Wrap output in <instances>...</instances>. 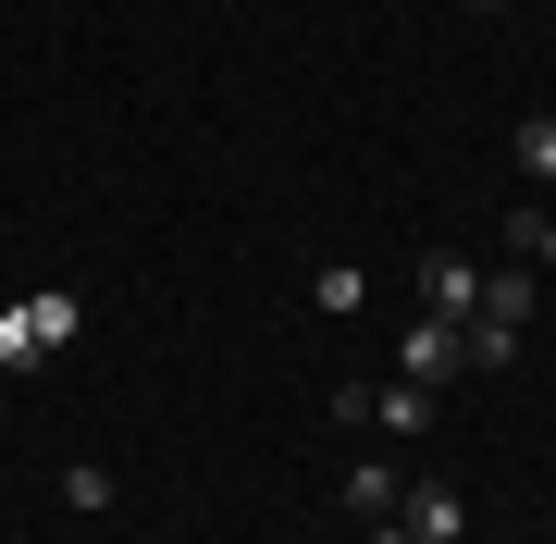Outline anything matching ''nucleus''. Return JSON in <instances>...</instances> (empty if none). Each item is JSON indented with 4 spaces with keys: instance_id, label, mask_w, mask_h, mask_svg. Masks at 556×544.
I'll return each mask as SVG.
<instances>
[{
    "instance_id": "obj_8",
    "label": "nucleus",
    "mask_w": 556,
    "mask_h": 544,
    "mask_svg": "<svg viewBox=\"0 0 556 544\" xmlns=\"http://www.w3.org/2000/svg\"><path fill=\"white\" fill-rule=\"evenodd\" d=\"M482 322H532V273H482Z\"/></svg>"
},
{
    "instance_id": "obj_9",
    "label": "nucleus",
    "mask_w": 556,
    "mask_h": 544,
    "mask_svg": "<svg viewBox=\"0 0 556 544\" xmlns=\"http://www.w3.org/2000/svg\"><path fill=\"white\" fill-rule=\"evenodd\" d=\"M346 507H358V520H396V470H383V458L346 470Z\"/></svg>"
},
{
    "instance_id": "obj_3",
    "label": "nucleus",
    "mask_w": 556,
    "mask_h": 544,
    "mask_svg": "<svg viewBox=\"0 0 556 544\" xmlns=\"http://www.w3.org/2000/svg\"><path fill=\"white\" fill-rule=\"evenodd\" d=\"M358 421H383V433H433V383H383V396H358Z\"/></svg>"
},
{
    "instance_id": "obj_10",
    "label": "nucleus",
    "mask_w": 556,
    "mask_h": 544,
    "mask_svg": "<svg viewBox=\"0 0 556 544\" xmlns=\"http://www.w3.org/2000/svg\"><path fill=\"white\" fill-rule=\"evenodd\" d=\"M25 359H50V346H38V322H25V298H13L0 309V371H25Z\"/></svg>"
},
{
    "instance_id": "obj_12",
    "label": "nucleus",
    "mask_w": 556,
    "mask_h": 544,
    "mask_svg": "<svg viewBox=\"0 0 556 544\" xmlns=\"http://www.w3.org/2000/svg\"><path fill=\"white\" fill-rule=\"evenodd\" d=\"M482 13H519V0H482Z\"/></svg>"
},
{
    "instance_id": "obj_6",
    "label": "nucleus",
    "mask_w": 556,
    "mask_h": 544,
    "mask_svg": "<svg viewBox=\"0 0 556 544\" xmlns=\"http://www.w3.org/2000/svg\"><path fill=\"white\" fill-rule=\"evenodd\" d=\"M519 359V322H482V309H470V322H457V371H507Z\"/></svg>"
},
{
    "instance_id": "obj_7",
    "label": "nucleus",
    "mask_w": 556,
    "mask_h": 544,
    "mask_svg": "<svg viewBox=\"0 0 556 544\" xmlns=\"http://www.w3.org/2000/svg\"><path fill=\"white\" fill-rule=\"evenodd\" d=\"M507 162H519V174H544V186H556V112H519V137H507Z\"/></svg>"
},
{
    "instance_id": "obj_4",
    "label": "nucleus",
    "mask_w": 556,
    "mask_h": 544,
    "mask_svg": "<svg viewBox=\"0 0 556 544\" xmlns=\"http://www.w3.org/2000/svg\"><path fill=\"white\" fill-rule=\"evenodd\" d=\"M396 359H408V383H445V371H457V322H433V309H420Z\"/></svg>"
},
{
    "instance_id": "obj_2",
    "label": "nucleus",
    "mask_w": 556,
    "mask_h": 544,
    "mask_svg": "<svg viewBox=\"0 0 556 544\" xmlns=\"http://www.w3.org/2000/svg\"><path fill=\"white\" fill-rule=\"evenodd\" d=\"M396 532L408 544H470V507H457L445 483H420V495H396Z\"/></svg>"
},
{
    "instance_id": "obj_11",
    "label": "nucleus",
    "mask_w": 556,
    "mask_h": 544,
    "mask_svg": "<svg viewBox=\"0 0 556 544\" xmlns=\"http://www.w3.org/2000/svg\"><path fill=\"white\" fill-rule=\"evenodd\" d=\"M507 248H532V261L556 273V211H519V223H507Z\"/></svg>"
},
{
    "instance_id": "obj_5",
    "label": "nucleus",
    "mask_w": 556,
    "mask_h": 544,
    "mask_svg": "<svg viewBox=\"0 0 556 544\" xmlns=\"http://www.w3.org/2000/svg\"><path fill=\"white\" fill-rule=\"evenodd\" d=\"M25 322H38V346H75L87 298H75V284H25Z\"/></svg>"
},
{
    "instance_id": "obj_1",
    "label": "nucleus",
    "mask_w": 556,
    "mask_h": 544,
    "mask_svg": "<svg viewBox=\"0 0 556 544\" xmlns=\"http://www.w3.org/2000/svg\"><path fill=\"white\" fill-rule=\"evenodd\" d=\"M420 309H433V322H470V309H482V261L433 248V261H420Z\"/></svg>"
}]
</instances>
